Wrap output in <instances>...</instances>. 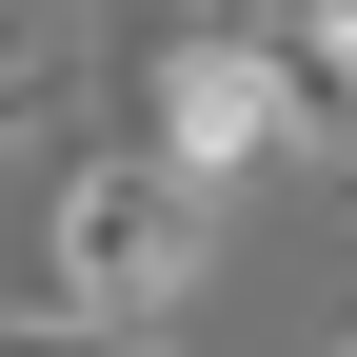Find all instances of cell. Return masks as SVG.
<instances>
[{"mask_svg":"<svg viewBox=\"0 0 357 357\" xmlns=\"http://www.w3.org/2000/svg\"><path fill=\"white\" fill-rule=\"evenodd\" d=\"M199 258H218V178H178L159 139H100L60 199H40V278H60L79 318H178Z\"/></svg>","mask_w":357,"mask_h":357,"instance_id":"1","label":"cell"},{"mask_svg":"<svg viewBox=\"0 0 357 357\" xmlns=\"http://www.w3.org/2000/svg\"><path fill=\"white\" fill-rule=\"evenodd\" d=\"M139 100H159V159L178 178H258L298 119H318V79L278 60V20H178L159 60H139Z\"/></svg>","mask_w":357,"mask_h":357,"instance_id":"2","label":"cell"},{"mask_svg":"<svg viewBox=\"0 0 357 357\" xmlns=\"http://www.w3.org/2000/svg\"><path fill=\"white\" fill-rule=\"evenodd\" d=\"M0 357H178L159 318H79V298H0Z\"/></svg>","mask_w":357,"mask_h":357,"instance_id":"3","label":"cell"},{"mask_svg":"<svg viewBox=\"0 0 357 357\" xmlns=\"http://www.w3.org/2000/svg\"><path fill=\"white\" fill-rule=\"evenodd\" d=\"M20 119H60V40H40V20H0V139H20Z\"/></svg>","mask_w":357,"mask_h":357,"instance_id":"4","label":"cell"},{"mask_svg":"<svg viewBox=\"0 0 357 357\" xmlns=\"http://www.w3.org/2000/svg\"><path fill=\"white\" fill-rule=\"evenodd\" d=\"M337 218H357V139H337Z\"/></svg>","mask_w":357,"mask_h":357,"instance_id":"5","label":"cell"},{"mask_svg":"<svg viewBox=\"0 0 357 357\" xmlns=\"http://www.w3.org/2000/svg\"><path fill=\"white\" fill-rule=\"evenodd\" d=\"M337 357H357V337H337Z\"/></svg>","mask_w":357,"mask_h":357,"instance_id":"6","label":"cell"}]
</instances>
